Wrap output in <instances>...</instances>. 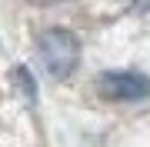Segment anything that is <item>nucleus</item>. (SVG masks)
<instances>
[{"label": "nucleus", "mask_w": 150, "mask_h": 147, "mask_svg": "<svg viewBox=\"0 0 150 147\" xmlns=\"http://www.w3.org/2000/svg\"><path fill=\"white\" fill-rule=\"evenodd\" d=\"M17 84H20V90H23V97H27V100H37V87H33L27 67H17Z\"/></svg>", "instance_id": "7ed1b4c3"}, {"label": "nucleus", "mask_w": 150, "mask_h": 147, "mask_svg": "<svg viewBox=\"0 0 150 147\" xmlns=\"http://www.w3.org/2000/svg\"><path fill=\"white\" fill-rule=\"evenodd\" d=\"M97 90H100V97L107 100H140L150 94V80L140 74H130V70H110L100 77V84H97Z\"/></svg>", "instance_id": "f03ea898"}, {"label": "nucleus", "mask_w": 150, "mask_h": 147, "mask_svg": "<svg viewBox=\"0 0 150 147\" xmlns=\"http://www.w3.org/2000/svg\"><path fill=\"white\" fill-rule=\"evenodd\" d=\"M40 57L43 67L50 70V77H70L80 60V44L70 30H43L40 33Z\"/></svg>", "instance_id": "f257e3e1"}, {"label": "nucleus", "mask_w": 150, "mask_h": 147, "mask_svg": "<svg viewBox=\"0 0 150 147\" xmlns=\"http://www.w3.org/2000/svg\"><path fill=\"white\" fill-rule=\"evenodd\" d=\"M134 7L137 10H150V0H134Z\"/></svg>", "instance_id": "20e7f679"}]
</instances>
